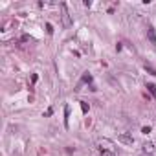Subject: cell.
Masks as SVG:
<instances>
[{"label":"cell","mask_w":156,"mask_h":156,"mask_svg":"<svg viewBox=\"0 0 156 156\" xmlns=\"http://www.w3.org/2000/svg\"><path fill=\"white\" fill-rule=\"evenodd\" d=\"M118 140H119L121 143H125V145H132V143H134V138H132L129 132H123V134H119Z\"/></svg>","instance_id":"6da1fadb"},{"label":"cell","mask_w":156,"mask_h":156,"mask_svg":"<svg viewBox=\"0 0 156 156\" xmlns=\"http://www.w3.org/2000/svg\"><path fill=\"white\" fill-rule=\"evenodd\" d=\"M61 9H62V24L68 28L72 24V20H70V15H68V11H66V4H61Z\"/></svg>","instance_id":"7a4b0ae2"},{"label":"cell","mask_w":156,"mask_h":156,"mask_svg":"<svg viewBox=\"0 0 156 156\" xmlns=\"http://www.w3.org/2000/svg\"><path fill=\"white\" fill-rule=\"evenodd\" d=\"M147 39L151 40V44L156 46V30H154L153 26H149V28H147Z\"/></svg>","instance_id":"3957f363"},{"label":"cell","mask_w":156,"mask_h":156,"mask_svg":"<svg viewBox=\"0 0 156 156\" xmlns=\"http://www.w3.org/2000/svg\"><path fill=\"white\" fill-rule=\"evenodd\" d=\"M154 143H145V145H143V151L145 153H154Z\"/></svg>","instance_id":"277c9868"},{"label":"cell","mask_w":156,"mask_h":156,"mask_svg":"<svg viewBox=\"0 0 156 156\" xmlns=\"http://www.w3.org/2000/svg\"><path fill=\"white\" fill-rule=\"evenodd\" d=\"M147 90L151 92V96H153V97H156V85H153V83H147Z\"/></svg>","instance_id":"5b68a950"},{"label":"cell","mask_w":156,"mask_h":156,"mask_svg":"<svg viewBox=\"0 0 156 156\" xmlns=\"http://www.w3.org/2000/svg\"><path fill=\"white\" fill-rule=\"evenodd\" d=\"M64 116H66V118H64V125L68 127V118H70V107H68V105L64 107Z\"/></svg>","instance_id":"8992f818"},{"label":"cell","mask_w":156,"mask_h":156,"mask_svg":"<svg viewBox=\"0 0 156 156\" xmlns=\"http://www.w3.org/2000/svg\"><path fill=\"white\" fill-rule=\"evenodd\" d=\"M83 83H92V76L90 73H85L83 76Z\"/></svg>","instance_id":"52a82bcc"},{"label":"cell","mask_w":156,"mask_h":156,"mask_svg":"<svg viewBox=\"0 0 156 156\" xmlns=\"http://www.w3.org/2000/svg\"><path fill=\"white\" fill-rule=\"evenodd\" d=\"M145 70H147L149 73H153V76H156V70H154V68H153L151 64H145Z\"/></svg>","instance_id":"ba28073f"},{"label":"cell","mask_w":156,"mask_h":156,"mask_svg":"<svg viewBox=\"0 0 156 156\" xmlns=\"http://www.w3.org/2000/svg\"><path fill=\"white\" fill-rule=\"evenodd\" d=\"M101 156H114V153H112V151H107V149H103V151H101Z\"/></svg>","instance_id":"9c48e42d"},{"label":"cell","mask_w":156,"mask_h":156,"mask_svg":"<svg viewBox=\"0 0 156 156\" xmlns=\"http://www.w3.org/2000/svg\"><path fill=\"white\" fill-rule=\"evenodd\" d=\"M81 108H83V112H88V105L85 101H81Z\"/></svg>","instance_id":"30bf717a"},{"label":"cell","mask_w":156,"mask_h":156,"mask_svg":"<svg viewBox=\"0 0 156 156\" xmlns=\"http://www.w3.org/2000/svg\"><path fill=\"white\" fill-rule=\"evenodd\" d=\"M141 132H143V134H149V132H151V127H143Z\"/></svg>","instance_id":"8fae6325"},{"label":"cell","mask_w":156,"mask_h":156,"mask_svg":"<svg viewBox=\"0 0 156 156\" xmlns=\"http://www.w3.org/2000/svg\"><path fill=\"white\" fill-rule=\"evenodd\" d=\"M46 30H48V33H53V28H51V24L46 26Z\"/></svg>","instance_id":"7c38bea8"}]
</instances>
